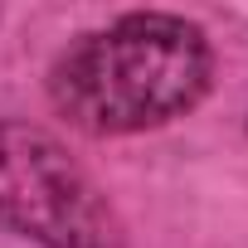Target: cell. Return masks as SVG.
<instances>
[{"instance_id": "obj_1", "label": "cell", "mask_w": 248, "mask_h": 248, "mask_svg": "<svg viewBox=\"0 0 248 248\" xmlns=\"http://www.w3.org/2000/svg\"><path fill=\"white\" fill-rule=\"evenodd\" d=\"M214 83L209 34L170 10H127L83 30L44 78L68 127L88 137H137L185 117Z\"/></svg>"}, {"instance_id": "obj_2", "label": "cell", "mask_w": 248, "mask_h": 248, "mask_svg": "<svg viewBox=\"0 0 248 248\" xmlns=\"http://www.w3.org/2000/svg\"><path fill=\"white\" fill-rule=\"evenodd\" d=\"M0 229L39 248H127L107 190L44 127L0 117Z\"/></svg>"}]
</instances>
